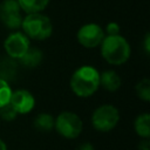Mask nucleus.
I'll use <instances>...</instances> for the list:
<instances>
[{
	"mask_svg": "<svg viewBox=\"0 0 150 150\" xmlns=\"http://www.w3.org/2000/svg\"><path fill=\"white\" fill-rule=\"evenodd\" d=\"M120 122V111L112 104H102L97 107L91 115L94 129L101 132H108L116 128Z\"/></svg>",
	"mask_w": 150,
	"mask_h": 150,
	"instance_id": "5",
	"label": "nucleus"
},
{
	"mask_svg": "<svg viewBox=\"0 0 150 150\" xmlns=\"http://www.w3.org/2000/svg\"><path fill=\"white\" fill-rule=\"evenodd\" d=\"M100 46L102 57L112 66H121L125 63L131 55L130 45L121 34L105 35Z\"/></svg>",
	"mask_w": 150,
	"mask_h": 150,
	"instance_id": "2",
	"label": "nucleus"
},
{
	"mask_svg": "<svg viewBox=\"0 0 150 150\" xmlns=\"http://www.w3.org/2000/svg\"><path fill=\"white\" fill-rule=\"evenodd\" d=\"M12 95V88L9 86V82L0 79V108L9 102Z\"/></svg>",
	"mask_w": 150,
	"mask_h": 150,
	"instance_id": "17",
	"label": "nucleus"
},
{
	"mask_svg": "<svg viewBox=\"0 0 150 150\" xmlns=\"http://www.w3.org/2000/svg\"><path fill=\"white\" fill-rule=\"evenodd\" d=\"M55 117L48 112H40L34 118V127L40 131H50L54 129Z\"/></svg>",
	"mask_w": 150,
	"mask_h": 150,
	"instance_id": "14",
	"label": "nucleus"
},
{
	"mask_svg": "<svg viewBox=\"0 0 150 150\" xmlns=\"http://www.w3.org/2000/svg\"><path fill=\"white\" fill-rule=\"evenodd\" d=\"M122 86L121 76L112 69H107L100 74V87H103L107 91L115 93Z\"/></svg>",
	"mask_w": 150,
	"mask_h": 150,
	"instance_id": "10",
	"label": "nucleus"
},
{
	"mask_svg": "<svg viewBox=\"0 0 150 150\" xmlns=\"http://www.w3.org/2000/svg\"><path fill=\"white\" fill-rule=\"evenodd\" d=\"M105 36L104 29L94 22L86 23L80 27L76 33L77 42L84 48H95L101 45Z\"/></svg>",
	"mask_w": 150,
	"mask_h": 150,
	"instance_id": "6",
	"label": "nucleus"
},
{
	"mask_svg": "<svg viewBox=\"0 0 150 150\" xmlns=\"http://www.w3.org/2000/svg\"><path fill=\"white\" fill-rule=\"evenodd\" d=\"M143 43H144V50H145V53L149 54V52H150V35H149V33L145 34L144 42Z\"/></svg>",
	"mask_w": 150,
	"mask_h": 150,
	"instance_id": "21",
	"label": "nucleus"
},
{
	"mask_svg": "<svg viewBox=\"0 0 150 150\" xmlns=\"http://www.w3.org/2000/svg\"><path fill=\"white\" fill-rule=\"evenodd\" d=\"M135 91L139 100L144 102H149L150 101V80L148 77H144L139 82H137L135 87Z\"/></svg>",
	"mask_w": 150,
	"mask_h": 150,
	"instance_id": "16",
	"label": "nucleus"
},
{
	"mask_svg": "<svg viewBox=\"0 0 150 150\" xmlns=\"http://www.w3.org/2000/svg\"><path fill=\"white\" fill-rule=\"evenodd\" d=\"M0 150H7V145L6 143L0 138Z\"/></svg>",
	"mask_w": 150,
	"mask_h": 150,
	"instance_id": "22",
	"label": "nucleus"
},
{
	"mask_svg": "<svg viewBox=\"0 0 150 150\" xmlns=\"http://www.w3.org/2000/svg\"><path fill=\"white\" fill-rule=\"evenodd\" d=\"M21 11L26 14L41 13L49 4V0H16Z\"/></svg>",
	"mask_w": 150,
	"mask_h": 150,
	"instance_id": "13",
	"label": "nucleus"
},
{
	"mask_svg": "<svg viewBox=\"0 0 150 150\" xmlns=\"http://www.w3.org/2000/svg\"><path fill=\"white\" fill-rule=\"evenodd\" d=\"M69 86L76 96L90 97L100 88V73L93 66H81L71 74Z\"/></svg>",
	"mask_w": 150,
	"mask_h": 150,
	"instance_id": "1",
	"label": "nucleus"
},
{
	"mask_svg": "<svg viewBox=\"0 0 150 150\" xmlns=\"http://www.w3.org/2000/svg\"><path fill=\"white\" fill-rule=\"evenodd\" d=\"M42 60H43V54H42L41 49H39L36 47H32V46H29V48L26 50V53L19 59L20 63L27 68L38 67L42 62Z\"/></svg>",
	"mask_w": 150,
	"mask_h": 150,
	"instance_id": "11",
	"label": "nucleus"
},
{
	"mask_svg": "<svg viewBox=\"0 0 150 150\" xmlns=\"http://www.w3.org/2000/svg\"><path fill=\"white\" fill-rule=\"evenodd\" d=\"M76 150H95V149H94V145H93L91 143H89V142H83V143H81V144L76 148Z\"/></svg>",
	"mask_w": 150,
	"mask_h": 150,
	"instance_id": "20",
	"label": "nucleus"
},
{
	"mask_svg": "<svg viewBox=\"0 0 150 150\" xmlns=\"http://www.w3.org/2000/svg\"><path fill=\"white\" fill-rule=\"evenodd\" d=\"M29 46H30L29 39L23 32L20 30H15L11 33L4 41L5 52L7 53L8 57L14 60H19L26 53Z\"/></svg>",
	"mask_w": 150,
	"mask_h": 150,
	"instance_id": "8",
	"label": "nucleus"
},
{
	"mask_svg": "<svg viewBox=\"0 0 150 150\" xmlns=\"http://www.w3.org/2000/svg\"><path fill=\"white\" fill-rule=\"evenodd\" d=\"M16 116H18V112L11 105L9 102L0 108V118L1 120L6 121V122H11V121H14L16 118Z\"/></svg>",
	"mask_w": 150,
	"mask_h": 150,
	"instance_id": "18",
	"label": "nucleus"
},
{
	"mask_svg": "<svg viewBox=\"0 0 150 150\" xmlns=\"http://www.w3.org/2000/svg\"><path fill=\"white\" fill-rule=\"evenodd\" d=\"M120 32H121L120 25L117 22H114V21L109 22L105 26V29H104V33L107 35H117V34H120Z\"/></svg>",
	"mask_w": 150,
	"mask_h": 150,
	"instance_id": "19",
	"label": "nucleus"
},
{
	"mask_svg": "<svg viewBox=\"0 0 150 150\" xmlns=\"http://www.w3.org/2000/svg\"><path fill=\"white\" fill-rule=\"evenodd\" d=\"M21 8L16 0H4L0 2V21L8 29H19L22 22Z\"/></svg>",
	"mask_w": 150,
	"mask_h": 150,
	"instance_id": "7",
	"label": "nucleus"
},
{
	"mask_svg": "<svg viewBox=\"0 0 150 150\" xmlns=\"http://www.w3.org/2000/svg\"><path fill=\"white\" fill-rule=\"evenodd\" d=\"M28 39L35 41L47 40L53 33V23L50 19L42 13H30L23 16L21 27Z\"/></svg>",
	"mask_w": 150,
	"mask_h": 150,
	"instance_id": "3",
	"label": "nucleus"
},
{
	"mask_svg": "<svg viewBox=\"0 0 150 150\" xmlns=\"http://www.w3.org/2000/svg\"><path fill=\"white\" fill-rule=\"evenodd\" d=\"M54 129L61 137L75 139L83 130V122L77 114L73 111H62L55 117Z\"/></svg>",
	"mask_w": 150,
	"mask_h": 150,
	"instance_id": "4",
	"label": "nucleus"
},
{
	"mask_svg": "<svg viewBox=\"0 0 150 150\" xmlns=\"http://www.w3.org/2000/svg\"><path fill=\"white\" fill-rule=\"evenodd\" d=\"M15 73H16V63L14 59L7 57L0 61V79L8 82L14 79Z\"/></svg>",
	"mask_w": 150,
	"mask_h": 150,
	"instance_id": "15",
	"label": "nucleus"
},
{
	"mask_svg": "<svg viewBox=\"0 0 150 150\" xmlns=\"http://www.w3.org/2000/svg\"><path fill=\"white\" fill-rule=\"evenodd\" d=\"M11 105L15 109L18 115H25L30 112L35 107V98L30 91L27 89H18L12 90V95L9 98Z\"/></svg>",
	"mask_w": 150,
	"mask_h": 150,
	"instance_id": "9",
	"label": "nucleus"
},
{
	"mask_svg": "<svg viewBox=\"0 0 150 150\" xmlns=\"http://www.w3.org/2000/svg\"><path fill=\"white\" fill-rule=\"evenodd\" d=\"M134 128L136 134L143 138V139H149L150 137V115L148 112L139 114L134 122Z\"/></svg>",
	"mask_w": 150,
	"mask_h": 150,
	"instance_id": "12",
	"label": "nucleus"
}]
</instances>
